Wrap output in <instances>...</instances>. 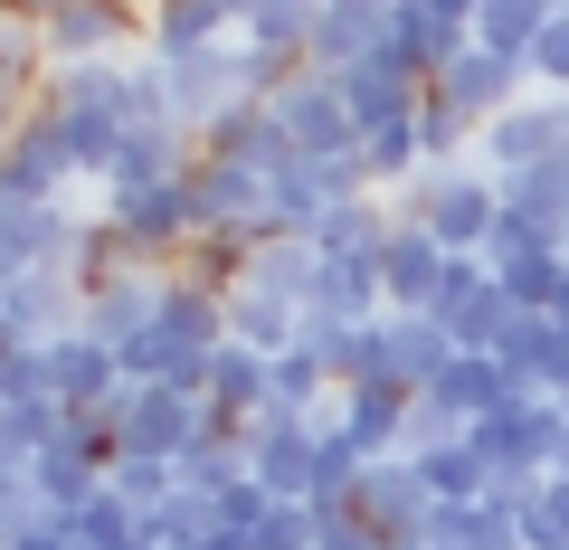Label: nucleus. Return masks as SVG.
Returning <instances> with one entry per match:
<instances>
[{"instance_id": "20e7f679", "label": "nucleus", "mask_w": 569, "mask_h": 550, "mask_svg": "<svg viewBox=\"0 0 569 550\" xmlns=\"http://www.w3.org/2000/svg\"><path fill=\"white\" fill-rule=\"evenodd\" d=\"M39 39H48V67L123 58V39H142V48H152V10H142V0H67V10L39 29Z\"/></svg>"}, {"instance_id": "bb28decb", "label": "nucleus", "mask_w": 569, "mask_h": 550, "mask_svg": "<svg viewBox=\"0 0 569 550\" xmlns=\"http://www.w3.org/2000/svg\"><path fill=\"white\" fill-rule=\"evenodd\" d=\"M200 550H257V541H247V531H209Z\"/></svg>"}, {"instance_id": "ddd939ff", "label": "nucleus", "mask_w": 569, "mask_h": 550, "mask_svg": "<svg viewBox=\"0 0 569 550\" xmlns=\"http://www.w3.org/2000/svg\"><path fill=\"white\" fill-rule=\"evenodd\" d=\"M389 380L408 389V399H427V389H437V370L456 361V332L437 323V313H389Z\"/></svg>"}, {"instance_id": "0eeeda50", "label": "nucleus", "mask_w": 569, "mask_h": 550, "mask_svg": "<svg viewBox=\"0 0 569 550\" xmlns=\"http://www.w3.org/2000/svg\"><path fill=\"white\" fill-rule=\"evenodd\" d=\"M77 181V152H67V133H58V114H29L10 143H0V190L10 200H58V190Z\"/></svg>"}, {"instance_id": "4468645a", "label": "nucleus", "mask_w": 569, "mask_h": 550, "mask_svg": "<svg viewBox=\"0 0 569 550\" xmlns=\"http://www.w3.org/2000/svg\"><path fill=\"white\" fill-rule=\"evenodd\" d=\"M266 389H276V351H247V342H219V361H209V408L219 418H257Z\"/></svg>"}, {"instance_id": "412c9836", "label": "nucleus", "mask_w": 569, "mask_h": 550, "mask_svg": "<svg viewBox=\"0 0 569 550\" xmlns=\"http://www.w3.org/2000/svg\"><path fill=\"white\" fill-rule=\"evenodd\" d=\"M512 323H522V304H512L503 276H493V286L475 294L466 313H456V351H503V342H512Z\"/></svg>"}, {"instance_id": "2eb2a0df", "label": "nucleus", "mask_w": 569, "mask_h": 550, "mask_svg": "<svg viewBox=\"0 0 569 550\" xmlns=\"http://www.w3.org/2000/svg\"><path fill=\"white\" fill-rule=\"evenodd\" d=\"M408 466H418V484L437 493V503H485V493H493V466H485V447H475V437H447V447H418Z\"/></svg>"}, {"instance_id": "dca6fc26", "label": "nucleus", "mask_w": 569, "mask_h": 550, "mask_svg": "<svg viewBox=\"0 0 569 550\" xmlns=\"http://www.w3.org/2000/svg\"><path fill=\"white\" fill-rule=\"evenodd\" d=\"M295 332H305V304H284V294H266V286H228V342L295 351Z\"/></svg>"}, {"instance_id": "6ab92c4d", "label": "nucleus", "mask_w": 569, "mask_h": 550, "mask_svg": "<svg viewBox=\"0 0 569 550\" xmlns=\"http://www.w3.org/2000/svg\"><path fill=\"white\" fill-rule=\"evenodd\" d=\"M104 493V466L96 456H77V447H48L39 456V503L48 512H77V503H96Z\"/></svg>"}, {"instance_id": "4be33fe9", "label": "nucleus", "mask_w": 569, "mask_h": 550, "mask_svg": "<svg viewBox=\"0 0 569 550\" xmlns=\"http://www.w3.org/2000/svg\"><path fill=\"white\" fill-rule=\"evenodd\" d=\"M228 484H247V437H200L181 456V493H228Z\"/></svg>"}, {"instance_id": "393cba45", "label": "nucleus", "mask_w": 569, "mask_h": 550, "mask_svg": "<svg viewBox=\"0 0 569 550\" xmlns=\"http://www.w3.org/2000/svg\"><path fill=\"white\" fill-rule=\"evenodd\" d=\"M313 550H408V541H389V531L361 522V512H323V541Z\"/></svg>"}, {"instance_id": "1a4fd4ad", "label": "nucleus", "mask_w": 569, "mask_h": 550, "mask_svg": "<svg viewBox=\"0 0 569 550\" xmlns=\"http://www.w3.org/2000/svg\"><path fill=\"white\" fill-rule=\"evenodd\" d=\"M351 512H361V522H380L389 541H427V512H437V493L418 484V466H408V456H380V466L361 474V493H351Z\"/></svg>"}, {"instance_id": "f3484780", "label": "nucleus", "mask_w": 569, "mask_h": 550, "mask_svg": "<svg viewBox=\"0 0 569 550\" xmlns=\"http://www.w3.org/2000/svg\"><path fill=\"white\" fill-rule=\"evenodd\" d=\"M550 0H485V20H475V48H493V58H522L531 67V39H541Z\"/></svg>"}, {"instance_id": "5701e85b", "label": "nucleus", "mask_w": 569, "mask_h": 550, "mask_svg": "<svg viewBox=\"0 0 569 550\" xmlns=\"http://www.w3.org/2000/svg\"><path fill=\"white\" fill-rule=\"evenodd\" d=\"M522 541L531 550H569V474H550V484L522 503Z\"/></svg>"}, {"instance_id": "a211bd4d", "label": "nucleus", "mask_w": 569, "mask_h": 550, "mask_svg": "<svg viewBox=\"0 0 569 550\" xmlns=\"http://www.w3.org/2000/svg\"><path fill=\"white\" fill-rule=\"evenodd\" d=\"M503 276V294L522 313H560V294H569V257L560 247H541V257H512V266H493Z\"/></svg>"}, {"instance_id": "39448f33", "label": "nucleus", "mask_w": 569, "mask_h": 550, "mask_svg": "<svg viewBox=\"0 0 569 550\" xmlns=\"http://www.w3.org/2000/svg\"><path fill=\"white\" fill-rule=\"evenodd\" d=\"M541 162H569L560 143V96H522L512 114L485 123V143H475V171H493V181H522V171Z\"/></svg>"}, {"instance_id": "a878e982", "label": "nucleus", "mask_w": 569, "mask_h": 550, "mask_svg": "<svg viewBox=\"0 0 569 550\" xmlns=\"http://www.w3.org/2000/svg\"><path fill=\"white\" fill-rule=\"evenodd\" d=\"M58 10H67V0H0V20H29V29H48Z\"/></svg>"}, {"instance_id": "9d476101", "label": "nucleus", "mask_w": 569, "mask_h": 550, "mask_svg": "<svg viewBox=\"0 0 569 550\" xmlns=\"http://www.w3.org/2000/svg\"><path fill=\"white\" fill-rule=\"evenodd\" d=\"M437 286H447V247L427 238L418 219H399V228H389V247H380V294H389V313H427V304H437Z\"/></svg>"}, {"instance_id": "aec40b11", "label": "nucleus", "mask_w": 569, "mask_h": 550, "mask_svg": "<svg viewBox=\"0 0 569 550\" xmlns=\"http://www.w3.org/2000/svg\"><path fill=\"white\" fill-rule=\"evenodd\" d=\"M104 484H114L133 512H162L171 493H181V456H114V474H104Z\"/></svg>"}, {"instance_id": "423d86ee", "label": "nucleus", "mask_w": 569, "mask_h": 550, "mask_svg": "<svg viewBox=\"0 0 569 550\" xmlns=\"http://www.w3.org/2000/svg\"><path fill=\"white\" fill-rule=\"evenodd\" d=\"M522 86H531V67H522V58L466 48V58H447V77L427 86V104H447L456 123H475V133H485L493 114H512V104H522Z\"/></svg>"}, {"instance_id": "7ed1b4c3", "label": "nucleus", "mask_w": 569, "mask_h": 550, "mask_svg": "<svg viewBox=\"0 0 569 550\" xmlns=\"http://www.w3.org/2000/svg\"><path fill=\"white\" fill-rule=\"evenodd\" d=\"M313 456H323V418H284V408L247 418V474L276 503H313Z\"/></svg>"}, {"instance_id": "cd10ccee", "label": "nucleus", "mask_w": 569, "mask_h": 550, "mask_svg": "<svg viewBox=\"0 0 569 550\" xmlns=\"http://www.w3.org/2000/svg\"><path fill=\"white\" fill-rule=\"evenodd\" d=\"M560 474H569V437H560Z\"/></svg>"}, {"instance_id": "b1692460", "label": "nucleus", "mask_w": 569, "mask_h": 550, "mask_svg": "<svg viewBox=\"0 0 569 550\" xmlns=\"http://www.w3.org/2000/svg\"><path fill=\"white\" fill-rule=\"evenodd\" d=\"M531 86L569 96V10H550V20H541V39H531Z\"/></svg>"}, {"instance_id": "f03ea898", "label": "nucleus", "mask_w": 569, "mask_h": 550, "mask_svg": "<svg viewBox=\"0 0 569 550\" xmlns=\"http://www.w3.org/2000/svg\"><path fill=\"white\" fill-rule=\"evenodd\" d=\"M266 104L284 114V133H295L305 162H342V152H361V123H351V104H342V77H323V67L284 77Z\"/></svg>"}, {"instance_id": "6e6552de", "label": "nucleus", "mask_w": 569, "mask_h": 550, "mask_svg": "<svg viewBox=\"0 0 569 550\" xmlns=\"http://www.w3.org/2000/svg\"><path fill=\"white\" fill-rule=\"evenodd\" d=\"M39 370H48V399H58V408H114V399H123V361L96 342V332H67V342H48Z\"/></svg>"}, {"instance_id": "f8f14e48", "label": "nucleus", "mask_w": 569, "mask_h": 550, "mask_svg": "<svg viewBox=\"0 0 569 550\" xmlns=\"http://www.w3.org/2000/svg\"><path fill=\"white\" fill-rule=\"evenodd\" d=\"M342 104H351V123H361V143H370V133H399V123L427 114V86L399 77L389 58H370V67H351V77H342Z\"/></svg>"}, {"instance_id": "9b49d317", "label": "nucleus", "mask_w": 569, "mask_h": 550, "mask_svg": "<svg viewBox=\"0 0 569 550\" xmlns=\"http://www.w3.org/2000/svg\"><path fill=\"white\" fill-rule=\"evenodd\" d=\"M200 152H228V162H247V171H266V181H276L284 162H305V152H295V133H284V114L266 96H247L238 114H219L200 133Z\"/></svg>"}, {"instance_id": "f257e3e1", "label": "nucleus", "mask_w": 569, "mask_h": 550, "mask_svg": "<svg viewBox=\"0 0 569 550\" xmlns=\"http://www.w3.org/2000/svg\"><path fill=\"white\" fill-rule=\"evenodd\" d=\"M399 219H418L447 257H485V247H493V219H503V181L475 171V162L418 171V181L399 190Z\"/></svg>"}]
</instances>
